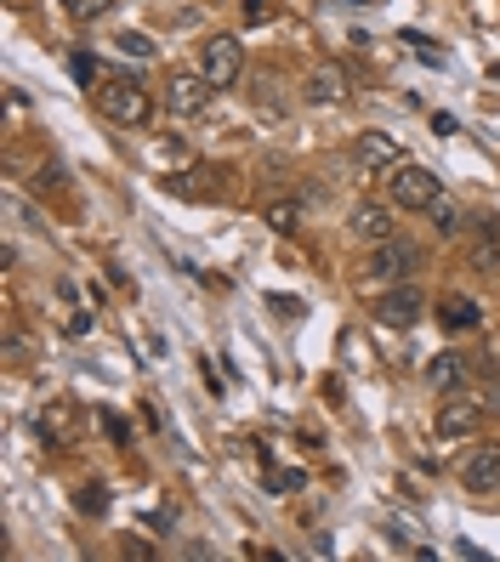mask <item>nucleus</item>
Listing matches in <instances>:
<instances>
[{"instance_id": "1", "label": "nucleus", "mask_w": 500, "mask_h": 562, "mask_svg": "<svg viewBox=\"0 0 500 562\" xmlns=\"http://www.w3.org/2000/svg\"><path fill=\"white\" fill-rule=\"evenodd\" d=\"M97 108H103L114 125H148V114H154V97H148L143 80H103L97 86Z\"/></svg>"}, {"instance_id": "2", "label": "nucleus", "mask_w": 500, "mask_h": 562, "mask_svg": "<svg viewBox=\"0 0 500 562\" xmlns=\"http://www.w3.org/2000/svg\"><path fill=\"white\" fill-rule=\"evenodd\" d=\"M444 194L438 188V176L427 165H393L387 171V199H393L398 211H432V199Z\"/></svg>"}, {"instance_id": "3", "label": "nucleus", "mask_w": 500, "mask_h": 562, "mask_svg": "<svg viewBox=\"0 0 500 562\" xmlns=\"http://www.w3.org/2000/svg\"><path fill=\"white\" fill-rule=\"evenodd\" d=\"M199 74H205L211 86H233V80L245 74V46L233 35H211L205 52H199Z\"/></svg>"}, {"instance_id": "4", "label": "nucleus", "mask_w": 500, "mask_h": 562, "mask_svg": "<svg viewBox=\"0 0 500 562\" xmlns=\"http://www.w3.org/2000/svg\"><path fill=\"white\" fill-rule=\"evenodd\" d=\"M415 262H421V250L410 245V239H381V245H370V256H364V273L370 279H404V273H415Z\"/></svg>"}, {"instance_id": "5", "label": "nucleus", "mask_w": 500, "mask_h": 562, "mask_svg": "<svg viewBox=\"0 0 500 562\" xmlns=\"http://www.w3.org/2000/svg\"><path fill=\"white\" fill-rule=\"evenodd\" d=\"M421 307H427L421 290H415V284H398V290H387V296L375 301V318H381L387 330H410L415 318H421Z\"/></svg>"}, {"instance_id": "6", "label": "nucleus", "mask_w": 500, "mask_h": 562, "mask_svg": "<svg viewBox=\"0 0 500 562\" xmlns=\"http://www.w3.org/2000/svg\"><path fill=\"white\" fill-rule=\"evenodd\" d=\"M347 228H353V239H364V245H381V239H393V205H375V199H364V205H353V216H347Z\"/></svg>"}, {"instance_id": "7", "label": "nucleus", "mask_w": 500, "mask_h": 562, "mask_svg": "<svg viewBox=\"0 0 500 562\" xmlns=\"http://www.w3.org/2000/svg\"><path fill=\"white\" fill-rule=\"evenodd\" d=\"M461 483L472 494H495L500 489V443H489V449H472V455L461 460Z\"/></svg>"}, {"instance_id": "8", "label": "nucleus", "mask_w": 500, "mask_h": 562, "mask_svg": "<svg viewBox=\"0 0 500 562\" xmlns=\"http://www.w3.org/2000/svg\"><path fill=\"white\" fill-rule=\"evenodd\" d=\"M211 80L205 74H177L171 86H165V103H171V114H205L211 108Z\"/></svg>"}, {"instance_id": "9", "label": "nucleus", "mask_w": 500, "mask_h": 562, "mask_svg": "<svg viewBox=\"0 0 500 562\" xmlns=\"http://www.w3.org/2000/svg\"><path fill=\"white\" fill-rule=\"evenodd\" d=\"M358 171H393V165H404V154H398V142L387 137V131H358Z\"/></svg>"}, {"instance_id": "10", "label": "nucleus", "mask_w": 500, "mask_h": 562, "mask_svg": "<svg viewBox=\"0 0 500 562\" xmlns=\"http://www.w3.org/2000/svg\"><path fill=\"white\" fill-rule=\"evenodd\" d=\"M483 426V404H466V398H449L438 409V438H472Z\"/></svg>"}, {"instance_id": "11", "label": "nucleus", "mask_w": 500, "mask_h": 562, "mask_svg": "<svg viewBox=\"0 0 500 562\" xmlns=\"http://www.w3.org/2000/svg\"><path fill=\"white\" fill-rule=\"evenodd\" d=\"M307 97H313V103H341V97H347V74H341V63H319V69L307 74Z\"/></svg>"}, {"instance_id": "12", "label": "nucleus", "mask_w": 500, "mask_h": 562, "mask_svg": "<svg viewBox=\"0 0 500 562\" xmlns=\"http://www.w3.org/2000/svg\"><path fill=\"white\" fill-rule=\"evenodd\" d=\"M74 404H46L40 409V438H52V443H74Z\"/></svg>"}, {"instance_id": "13", "label": "nucleus", "mask_w": 500, "mask_h": 562, "mask_svg": "<svg viewBox=\"0 0 500 562\" xmlns=\"http://www.w3.org/2000/svg\"><path fill=\"white\" fill-rule=\"evenodd\" d=\"M438 318H444V330H478L483 307L472 296H444V307H438Z\"/></svg>"}, {"instance_id": "14", "label": "nucleus", "mask_w": 500, "mask_h": 562, "mask_svg": "<svg viewBox=\"0 0 500 562\" xmlns=\"http://www.w3.org/2000/svg\"><path fill=\"white\" fill-rule=\"evenodd\" d=\"M262 222H268L273 233H296L302 228V205H296V199H273L268 211H262Z\"/></svg>"}, {"instance_id": "15", "label": "nucleus", "mask_w": 500, "mask_h": 562, "mask_svg": "<svg viewBox=\"0 0 500 562\" xmlns=\"http://www.w3.org/2000/svg\"><path fill=\"white\" fill-rule=\"evenodd\" d=\"M432 222H438V233H461V211H455L444 194L432 199Z\"/></svg>"}, {"instance_id": "16", "label": "nucleus", "mask_w": 500, "mask_h": 562, "mask_svg": "<svg viewBox=\"0 0 500 562\" xmlns=\"http://www.w3.org/2000/svg\"><path fill=\"white\" fill-rule=\"evenodd\" d=\"M108 6H114V0H63V12H69V18H80V23L103 18Z\"/></svg>"}, {"instance_id": "17", "label": "nucleus", "mask_w": 500, "mask_h": 562, "mask_svg": "<svg viewBox=\"0 0 500 562\" xmlns=\"http://www.w3.org/2000/svg\"><path fill=\"white\" fill-rule=\"evenodd\" d=\"M455 381H461V358L449 352V358H438V364H432V387H455Z\"/></svg>"}, {"instance_id": "18", "label": "nucleus", "mask_w": 500, "mask_h": 562, "mask_svg": "<svg viewBox=\"0 0 500 562\" xmlns=\"http://www.w3.org/2000/svg\"><path fill=\"white\" fill-rule=\"evenodd\" d=\"M114 46H120L125 57H143V63H148V57H154V40H148V35H131V29H125V35L114 40Z\"/></svg>"}, {"instance_id": "19", "label": "nucleus", "mask_w": 500, "mask_h": 562, "mask_svg": "<svg viewBox=\"0 0 500 562\" xmlns=\"http://www.w3.org/2000/svg\"><path fill=\"white\" fill-rule=\"evenodd\" d=\"M74 506H80V511H103V506H108L103 483H91V489H80V494H74Z\"/></svg>"}, {"instance_id": "20", "label": "nucleus", "mask_w": 500, "mask_h": 562, "mask_svg": "<svg viewBox=\"0 0 500 562\" xmlns=\"http://www.w3.org/2000/svg\"><path fill=\"white\" fill-rule=\"evenodd\" d=\"M69 69H74V80H97V57H74Z\"/></svg>"}, {"instance_id": "21", "label": "nucleus", "mask_w": 500, "mask_h": 562, "mask_svg": "<svg viewBox=\"0 0 500 562\" xmlns=\"http://www.w3.org/2000/svg\"><path fill=\"white\" fill-rule=\"evenodd\" d=\"M483 409H495V415H500V381H495L489 392H483Z\"/></svg>"}]
</instances>
